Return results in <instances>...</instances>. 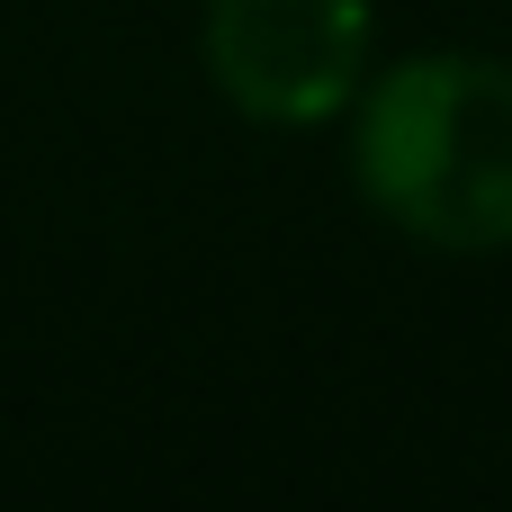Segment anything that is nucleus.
<instances>
[{"instance_id":"nucleus-1","label":"nucleus","mask_w":512,"mask_h":512,"mask_svg":"<svg viewBox=\"0 0 512 512\" xmlns=\"http://www.w3.org/2000/svg\"><path fill=\"white\" fill-rule=\"evenodd\" d=\"M360 189L387 225L441 252L512 243V63L414 54L360 81Z\"/></svg>"},{"instance_id":"nucleus-2","label":"nucleus","mask_w":512,"mask_h":512,"mask_svg":"<svg viewBox=\"0 0 512 512\" xmlns=\"http://www.w3.org/2000/svg\"><path fill=\"white\" fill-rule=\"evenodd\" d=\"M207 72L261 126H324L369 81V0H207Z\"/></svg>"}]
</instances>
